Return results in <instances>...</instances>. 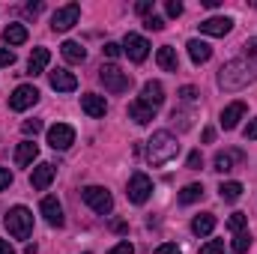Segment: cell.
Wrapping results in <instances>:
<instances>
[{"mask_svg":"<svg viewBox=\"0 0 257 254\" xmlns=\"http://www.w3.org/2000/svg\"><path fill=\"white\" fill-rule=\"evenodd\" d=\"M200 197H203V186H197V183H189L186 189L180 191V203H194Z\"/></svg>","mask_w":257,"mask_h":254,"instance_id":"cell-28","label":"cell"},{"mask_svg":"<svg viewBox=\"0 0 257 254\" xmlns=\"http://www.w3.org/2000/svg\"><path fill=\"white\" fill-rule=\"evenodd\" d=\"M54 177H57V168H54L51 162H42V165L33 168V174H30V186H33L36 191H45L51 183H54Z\"/></svg>","mask_w":257,"mask_h":254,"instance_id":"cell-11","label":"cell"},{"mask_svg":"<svg viewBox=\"0 0 257 254\" xmlns=\"http://www.w3.org/2000/svg\"><path fill=\"white\" fill-rule=\"evenodd\" d=\"M60 51H63V57L69 63H84V57H87L84 45H81V42H72V39H66L63 45H60Z\"/></svg>","mask_w":257,"mask_h":254,"instance_id":"cell-25","label":"cell"},{"mask_svg":"<svg viewBox=\"0 0 257 254\" xmlns=\"http://www.w3.org/2000/svg\"><path fill=\"white\" fill-rule=\"evenodd\" d=\"M0 254H15V248H12L6 239H0Z\"/></svg>","mask_w":257,"mask_h":254,"instance_id":"cell-45","label":"cell"},{"mask_svg":"<svg viewBox=\"0 0 257 254\" xmlns=\"http://www.w3.org/2000/svg\"><path fill=\"white\" fill-rule=\"evenodd\" d=\"M135 9H138V15H147V18H150V15H153V0H141Z\"/></svg>","mask_w":257,"mask_h":254,"instance_id":"cell-39","label":"cell"},{"mask_svg":"<svg viewBox=\"0 0 257 254\" xmlns=\"http://www.w3.org/2000/svg\"><path fill=\"white\" fill-rule=\"evenodd\" d=\"M128 117H132L138 126H147V123L156 117V108H150V105H144V102L138 99V102H132V105H128Z\"/></svg>","mask_w":257,"mask_h":254,"instance_id":"cell-21","label":"cell"},{"mask_svg":"<svg viewBox=\"0 0 257 254\" xmlns=\"http://www.w3.org/2000/svg\"><path fill=\"white\" fill-rule=\"evenodd\" d=\"M9 186H12V174H9L6 168H0V191L9 189Z\"/></svg>","mask_w":257,"mask_h":254,"instance_id":"cell-41","label":"cell"},{"mask_svg":"<svg viewBox=\"0 0 257 254\" xmlns=\"http://www.w3.org/2000/svg\"><path fill=\"white\" fill-rule=\"evenodd\" d=\"M156 254H183V251H180L174 242H165V245H159V251H156Z\"/></svg>","mask_w":257,"mask_h":254,"instance_id":"cell-44","label":"cell"},{"mask_svg":"<svg viewBox=\"0 0 257 254\" xmlns=\"http://www.w3.org/2000/svg\"><path fill=\"white\" fill-rule=\"evenodd\" d=\"M48 81H51V87H54L57 93H72V90L78 87V78H75L72 72H66V69H54V72H48Z\"/></svg>","mask_w":257,"mask_h":254,"instance_id":"cell-15","label":"cell"},{"mask_svg":"<svg viewBox=\"0 0 257 254\" xmlns=\"http://www.w3.org/2000/svg\"><path fill=\"white\" fill-rule=\"evenodd\" d=\"M102 51H105V54H108V57H111V60H117V57H120V54H123V45H117V42H108V45H105V48H102Z\"/></svg>","mask_w":257,"mask_h":254,"instance_id":"cell-36","label":"cell"},{"mask_svg":"<svg viewBox=\"0 0 257 254\" xmlns=\"http://www.w3.org/2000/svg\"><path fill=\"white\" fill-rule=\"evenodd\" d=\"M200 165H203V159H200V153H197V150H194V153H189V168H192V171H197Z\"/></svg>","mask_w":257,"mask_h":254,"instance_id":"cell-43","label":"cell"},{"mask_svg":"<svg viewBox=\"0 0 257 254\" xmlns=\"http://www.w3.org/2000/svg\"><path fill=\"white\" fill-rule=\"evenodd\" d=\"M230 30H233V21L227 15H212V18L200 21V33H206V36H227Z\"/></svg>","mask_w":257,"mask_h":254,"instance_id":"cell-12","label":"cell"},{"mask_svg":"<svg viewBox=\"0 0 257 254\" xmlns=\"http://www.w3.org/2000/svg\"><path fill=\"white\" fill-rule=\"evenodd\" d=\"M242 135H245V141H257V117L248 123V126H245V132H242Z\"/></svg>","mask_w":257,"mask_h":254,"instance_id":"cell-40","label":"cell"},{"mask_svg":"<svg viewBox=\"0 0 257 254\" xmlns=\"http://www.w3.org/2000/svg\"><path fill=\"white\" fill-rule=\"evenodd\" d=\"M123 51L128 54V60L144 63V60H147V54H150V42H147L144 36H138V33H128L126 39H123Z\"/></svg>","mask_w":257,"mask_h":254,"instance_id":"cell-9","label":"cell"},{"mask_svg":"<svg viewBox=\"0 0 257 254\" xmlns=\"http://www.w3.org/2000/svg\"><path fill=\"white\" fill-rule=\"evenodd\" d=\"M81 108H84V114H87V117H105V111H108L105 96H96V93L81 96Z\"/></svg>","mask_w":257,"mask_h":254,"instance_id":"cell-17","label":"cell"},{"mask_svg":"<svg viewBox=\"0 0 257 254\" xmlns=\"http://www.w3.org/2000/svg\"><path fill=\"white\" fill-rule=\"evenodd\" d=\"M3 39H6V45H24L27 42V27L24 24H9V27H3Z\"/></svg>","mask_w":257,"mask_h":254,"instance_id":"cell-26","label":"cell"},{"mask_svg":"<svg viewBox=\"0 0 257 254\" xmlns=\"http://www.w3.org/2000/svg\"><path fill=\"white\" fill-rule=\"evenodd\" d=\"M36 156H39V147H36L33 141H21L18 150H15V165H18V168H27Z\"/></svg>","mask_w":257,"mask_h":254,"instance_id":"cell-22","label":"cell"},{"mask_svg":"<svg viewBox=\"0 0 257 254\" xmlns=\"http://www.w3.org/2000/svg\"><path fill=\"white\" fill-rule=\"evenodd\" d=\"M39 251V248H36V245H33V242H30V245H27V248H24V254H36Z\"/></svg>","mask_w":257,"mask_h":254,"instance_id":"cell-47","label":"cell"},{"mask_svg":"<svg viewBox=\"0 0 257 254\" xmlns=\"http://www.w3.org/2000/svg\"><path fill=\"white\" fill-rule=\"evenodd\" d=\"M48 63H51V51H48V48H33V54H30V60H27V75L45 72Z\"/></svg>","mask_w":257,"mask_h":254,"instance_id":"cell-19","label":"cell"},{"mask_svg":"<svg viewBox=\"0 0 257 254\" xmlns=\"http://www.w3.org/2000/svg\"><path fill=\"white\" fill-rule=\"evenodd\" d=\"M108 254H135V245H132V242H120V245H114V248H111V251Z\"/></svg>","mask_w":257,"mask_h":254,"instance_id":"cell-38","label":"cell"},{"mask_svg":"<svg viewBox=\"0 0 257 254\" xmlns=\"http://www.w3.org/2000/svg\"><path fill=\"white\" fill-rule=\"evenodd\" d=\"M230 245H233V251H236V254H245L248 248H251V233H245V230H242V233H236Z\"/></svg>","mask_w":257,"mask_h":254,"instance_id":"cell-29","label":"cell"},{"mask_svg":"<svg viewBox=\"0 0 257 254\" xmlns=\"http://www.w3.org/2000/svg\"><path fill=\"white\" fill-rule=\"evenodd\" d=\"M21 129H24V135H39V132H42V123H39V120H27Z\"/></svg>","mask_w":257,"mask_h":254,"instance_id":"cell-37","label":"cell"},{"mask_svg":"<svg viewBox=\"0 0 257 254\" xmlns=\"http://www.w3.org/2000/svg\"><path fill=\"white\" fill-rule=\"evenodd\" d=\"M218 194H221V200L233 203V200L242 197V183H221V186H218Z\"/></svg>","mask_w":257,"mask_h":254,"instance_id":"cell-27","label":"cell"},{"mask_svg":"<svg viewBox=\"0 0 257 254\" xmlns=\"http://www.w3.org/2000/svg\"><path fill=\"white\" fill-rule=\"evenodd\" d=\"M153 194V180L147 174H132L128 177V200L132 203H147V197Z\"/></svg>","mask_w":257,"mask_h":254,"instance_id":"cell-7","label":"cell"},{"mask_svg":"<svg viewBox=\"0 0 257 254\" xmlns=\"http://www.w3.org/2000/svg\"><path fill=\"white\" fill-rule=\"evenodd\" d=\"M3 224H6V230H9V236L27 239V236L33 233V212H30L27 206H12V209L6 212Z\"/></svg>","mask_w":257,"mask_h":254,"instance_id":"cell-3","label":"cell"},{"mask_svg":"<svg viewBox=\"0 0 257 254\" xmlns=\"http://www.w3.org/2000/svg\"><path fill=\"white\" fill-rule=\"evenodd\" d=\"M156 63L162 66L165 72H180V57H177V51H174L171 45H162V48L156 51Z\"/></svg>","mask_w":257,"mask_h":254,"instance_id":"cell-18","label":"cell"},{"mask_svg":"<svg viewBox=\"0 0 257 254\" xmlns=\"http://www.w3.org/2000/svg\"><path fill=\"white\" fill-rule=\"evenodd\" d=\"M251 81H257V57H251V54H239V57L227 60L218 72V87L227 93L245 90Z\"/></svg>","mask_w":257,"mask_h":254,"instance_id":"cell-1","label":"cell"},{"mask_svg":"<svg viewBox=\"0 0 257 254\" xmlns=\"http://www.w3.org/2000/svg\"><path fill=\"white\" fill-rule=\"evenodd\" d=\"M203 141L212 144V141H215V129H203Z\"/></svg>","mask_w":257,"mask_h":254,"instance_id":"cell-46","label":"cell"},{"mask_svg":"<svg viewBox=\"0 0 257 254\" xmlns=\"http://www.w3.org/2000/svg\"><path fill=\"white\" fill-rule=\"evenodd\" d=\"M242 117H245V102H230V105L221 111V120H218V123H221V129H227V132H230V129L239 126V120H242Z\"/></svg>","mask_w":257,"mask_h":254,"instance_id":"cell-16","label":"cell"},{"mask_svg":"<svg viewBox=\"0 0 257 254\" xmlns=\"http://www.w3.org/2000/svg\"><path fill=\"white\" fill-rule=\"evenodd\" d=\"M165 9H168V15H171V18H180V15H183V3H180V0H168V3H165Z\"/></svg>","mask_w":257,"mask_h":254,"instance_id":"cell-35","label":"cell"},{"mask_svg":"<svg viewBox=\"0 0 257 254\" xmlns=\"http://www.w3.org/2000/svg\"><path fill=\"white\" fill-rule=\"evenodd\" d=\"M144 27L159 33V30H165V18H159V15H150V18H144Z\"/></svg>","mask_w":257,"mask_h":254,"instance_id":"cell-33","label":"cell"},{"mask_svg":"<svg viewBox=\"0 0 257 254\" xmlns=\"http://www.w3.org/2000/svg\"><path fill=\"white\" fill-rule=\"evenodd\" d=\"M177 153H180V144H177V138L168 132V129H159V132H153V138L147 141V159H150V165H168L171 159H177Z\"/></svg>","mask_w":257,"mask_h":254,"instance_id":"cell-2","label":"cell"},{"mask_svg":"<svg viewBox=\"0 0 257 254\" xmlns=\"http://www.w3.org/2000/svg\"><path fill=\"white\" fill-rule=\"evenodd\" d=\"M141 102L159 111V108H162V102H165V87H162L159 81H147V84H144V90H141Z\"/></svg>","mask_w":257,"mask_h":254,"instance_id":"cell-14","label":"cell"},{"mask_svg":"<svg viewBox=\"0 0 257 254\" xmlns=\"http://www.w3.org/2000/svg\"><path fill=\"white\" fill-rule=\"evenodd\" d=\"M215 230V215L212 212H200L192 218V233L194 236H209Z\"/></svg>","mask_w":257,"mask_h":254,"instance_id":"cell-20","label":"cell"},{"mask_svg":"<svg viewBox=\"0 0 257 254\" xmlns=\"http://www.w3.org/2000/svg\"><path fill=\"white\" fill-rule=\"evenodd\" d=\"M186 48H189V57H192V63H197V66L206 63V60L212 57V48H209L206 42H200V39H192Z\"/></svg>","mask_w":257,"mask_h":254,"instance_id":"cell-23","label":"cell"},{"mask_svg":"<svg viewBox=\"0 0 257 254\" xmlns=\"http://www.w3.org/2000/svg\"><path fill=\"white\" fill-rule=\"evenodd\" d=\"M12 63H15V54L6 51V48H0V66H12Z\"/></svg>","mask_w":257,"mask_h":254,"instance_id":"cell-42","label":"cell"},{"mask_svg":"<svg viewBox=\"0 0 257 254\" xmlns=\"http://www.w3.org/2000/svg\"><path fill=\"white\" fill-rule=\"evenodd\" d=\"M99 81L105 84V90L108 93H126L128 87H132V75L123 72L117 63H108L99 69Z\"/></svg>","mask_w":257,"mask_h":254,"instance_id":"cell-4","label":"cell"},{"mask_svg":"<svg viewBox=\"0 0 257 254\" xmlns=\"http://www.w3.org/2000/svg\"><path fill=\"white\" fill-rule=\"evenodd\" d=\"M48 144L54 150H69L75 144V129L66 126V123H54V126L48 129Z\"/></svg>","mask_w":257,"mask_h":254,"instance_id":"cell-10","label":"cell"},{"mask_svg":"<svg viewBox=\"0 0 257 254\" xmlns=\"http://www.w3.org/2000/svg\"><path fill=\"white\" fill-rule=\"evenodd\" d=\"M245 221H248L245 212H233V215L227 218V227H230L233 233H242V230H245Z\"/></svg>","mask_w":257,"mask_h":254,"instance_id":"cell-31","label":"cell"},{"mask_svg":"<svg viewBox=\"0 0 257 254\" xmlns=\"http://www.w3.org/2000/svg\"><path fill=\"white\" fill-rule=\"evenodd\" d=\"M233 162H242V153L239 150H233V153H215V171L218 174H227V171H233Z\"/></svg>","mask_w":257,"mask_h":254,"instance_id":"cell-24","label":"cell"},{"mask_svg":"<svg viewBox=\"0 0 257 254\" xmlns=\"http://www.w3.org/2000/svg\"><path fill=\"white\" fill-rule=\"evenodd\" d=\"M197 254H224V239H209L206 245H200Z\"/></svg>","mask_w":257,"mask_h":254,"instance_id":"cell-32","label":"cell"},{"mask_svg":"<svg viewBox=\"0 0 257 254\" xmlns=\"http://www.w3.org/2000/svg\"><path fill=\"white\" fill-rule=\"evenodd\" d=\"M78 18H81V6H78V3H69V6H63V9H57V12H54L51 27H54L57 33H66L69 27H75V24H78Z\"/></svg>","mask_w":257,"mask_h":254,"instance_id":"cell-8","label":"cell"},{"mask_svg":"<svg viewBox=\"0 0 257 254\" xmlns=\"http://www.w3.org/2000/svg\"><path fill=\"white\" fill-rule=\"evenodd\" d=\"M39 102V90L33 87V84H21V87H15V93L9 96V108L12 111H27V108H33Z\"/></svg>","mask_w":257,"mask_h":254,"instance_id":"cell-6","label":"cell"},{"mask_svg":"<svg viewBox=\"0 0 257 254\" xmlns=\"http://www.w3.org/2000/svg\"><path fill=\"white\" fill-rule=\"evenodd\" d=\"M180 102H183V105H194V102H197V90H194V87H183V90H180Z\"/></svg>","mask_w":257,"mask_h":254,"instance_id":"cell-34","label":"cell"},{"mask_svg":"<svg viewBox=\"0 0 257 254\" xmlns=\"http://www.w3.org/2000/svg\"><path fill=\"white\" fill-rule=\"evenodd\" d=\"M81 197H84V203H87L93 212H99V215H108V212L114 209V197H111V191L102 189V186H87V189L81 191Z\"/></svg>","mask_w":257,"mask_h":254,"instance_id":"cell-5","label":"cell"},{"mask_svg":"<svg viewBox=\"0 0 257 254\" xmlns=\"http://www.w3.org/2000/svg\"><path fill=\"white\" fill-rule=\"evenodd\" d=\"M39 212L45 215V221L51 224V227H63V206H60V200L57 197H42V203H39Z\"/></svg>","mask_w":257,"mask_h":254,"instance_id":"cell-13","label":"cell"},{"mask_svg":"<svg viewBox=\"0 0 257 254\" xmlns=\"http://www.w3.org/2000/svg\"><path fill=\"white\" fill-rule=\"evenodd\" d=\"M171 120H174V123L180 120V129H192V111H183V108H174V111H171Z\"/></svg>","mask_w":257,"mask_h":254,"instance_id":"cell-30","label":"cell"}]
</instances>
